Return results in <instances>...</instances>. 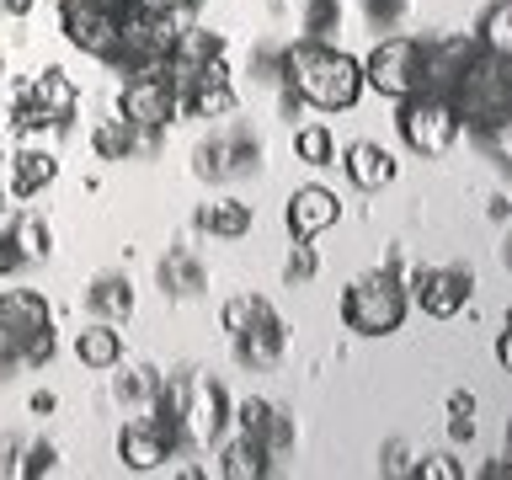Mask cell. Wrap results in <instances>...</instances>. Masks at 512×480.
Here are the masks:
<instances>
[{
	"label": "cell",
	"instance_id": "obj_8",
	"mask_svg": "<svg viewBox=\"0 0 512 480\" xmlns=\"http://www.w3.org/2000/svg\"><path fill=\"white\" fill-rule=\"evenodd\" d=\"M395 128H400V139H406V150H416V155H443L448 144L459 139V118H454V107L438 102V96H427V91L400 96Z\"/></svg>",
	"mask_w": 512,
	"mask_h": 480
},
{
	"label": "cell",
	"instance_id": "obj_9",
	"mask_svg": "<svg viewBox=\"0 0 512 480\" xmlns=\"http://www.w3.org/2000/svg\"><path fill=\"white\" fill-rule=\"evenodd\" d=\"M363 86H374L379 96H411L422 86V38H379L363 59Z\"/></svg>",
	"mask_w": 512,
	"mask_h": 480
},
{
	"label": "cell",
	"instance_id": "obj_47",
	"mask_svg": "<svg viewBox=\"0 0 512 480\" xmlns=\"http://www.w3.org/2000/svg\"><path fill=\"white\" fill-rule=\"evenodd\" d=\"M176 6H182V16H192V11H198V6H203V0H176Z\"/></svg>",
	"mask_w": 512,
	"mask_h": 480
},
{
	"label": "cell",
	"instance_id": "obj_39",
	"mask_svg": "<svg viewBox=\"0 0 512 480\" xmlns=\"http://www.w3.org/2000/svg\"><path fill=\"white\" fill-rule=\"evenodd\" d=\"M379 470H384V475H416V448H411V443H384Z\"/></svg>",
	"mask_w": 512,
	"mask_h": 480
},
{
	"label": "cell",
	"instance_id": "obj_36",
	"mask_svg": "<svg viewBox=\"0 0 512 480\" xmlns=\"http://www.w3.org/2000/svg\"><path fill=\"white\" fill-rule=\"evenodd\" d=\"M416 475L422 480H464V464L454 454H416Z\"/></svg>",
	"mask_w": 512,
	"mask_h": 480
},
{
	"label": "cell",
	"instance_id": "obj_44",
	"mask_svg": "<svg viewBox=\"0 0 512 480\" xmlns=\"http://www.w3.org/2000/svg\"><path fill=\"white\" fill-rule=\"evenodd\" d=\"M96 6H102L107 16H118V22H123L128 11H139V0H96Z\"/></svg>",
	"mask_w": 512,
	"mask_h": 480
},
{
	"label": "cell",
	"instance_id": "obj_23",
	"mask_svg": "<svg viewBox=\"0 0 512 480\" xmlns=\"http://www.w3.org/2000/svg\"><path fill=\"white\" fill-rule=\"evenodd\" d=\"M75 358L86 368H96V374H102V368H118L123 363V336L112 331L107 320H91V326L75 336Z\"/></svg>",
	"mask_w": 512,
	"mask_h": 480
},
{
	"label": "cell",
	"instance_id": "obj_27",
	"mask_svg": "<svg viewBox=\"0 0 512 480\" xmlns=\"http://www.w3.org/2000/svg\"><path fill=\"white\" fill-rule=\"evenodd\" d=\"M475 43L496 59H512V0H491L480 11V27H475Z\"/></svg>",
	"mask_w": 512,
	"mask_h": 480
},
{
	"label": "cell",
	"instance_id": "obj_48",
	"mask_svg": "<svg viewBox=\"0 0 512 480\" xmlns=\"http://www.w3.org/2000/svg\"><path fill=\"white\" fill-rule=\"evenodd\" d=\"M6 459H11V443H6V438H0V470H6Z\"/></svg>",
	"mask_w": 512,
	"mask_h": 480
},
{
	"label": "cell",
	"instance_id": "obj_24",
	"mask_svg": "<svg viewBox=\"0 0 512 480\" xmlns=\"http://www.w3.org/2000/svg\"><path fill=\"white\" fill-rule=\"evenodd\" d=\"M198 230L214 235V240H240V235H251V203H240V198L203 203V208H198Z\"/></svg>",
	"mask_w": 512,
	"mask_h": 480
},
{
	"label": "cell",
	"instance_id": "obj_22",
	"mask_svg": "<svg viewBox=\"0 0 512 480\" xmlns=\"http://www.w3.org/2000/svg\"><path fill=\"white\" fill-rule=\"evenodd\" d=\"M86 310H91L96 320H123V315H134V283H128L123 272H102V278H91Z\"/></svg>",
	"mask_w": 512,
	"mask_h": 480
},
{
	"label": "cell",
	"instance_id": "obj_33",
	"mask_svg": "<svg viewBox=\"0 0 512 480\" xmlns=\"http://www.w3.org/2000/svg\"><path fill=\"white\" fill-rule=\"evenodd\" d=\"M304 6V38L331 43V32L342 27V0H299Z\"/></svg>",
	"mask_w": 512,
	"mask_h": 480
},
{
	"label": "cell",
	"instance_id": "obj_13",
	"mask_svg": "<svg viewBox=\"0 0 512 480\" xmlns=\"http://www.w3.org/2000/svg\"><path fill=\"white\" fill-rule=\"evenodd\" d=\"M118 16H107L96 0H59V32H64V43L80 48V54H91V59H102L112 38H118Z\"/></svg>",
	"mask_w": 512,
	"mask_h": 480
},
{
	"label": "cell",
	"instance_id": "obj_21",
	"mask_svg": "<svg viewBox=\"0 0 512 480\" xmlns=\"http://www.w3.org/2000/svg\"><path fill=\"white\" fill-rule=\"evenodd\" d=\"M54 176H59L54 150H38V144H27V150L11 155V187H16V198H38V192L54 182Z\"/></svg>",
	"mask_w": 512,
	"mask_h": 480
},
{
	"label": "cell",
	"instance_id": "obj_16",
	"mask_svg": "<svg viewBox=\"0 0 512 480\" xmlns=\"http://www.w3.org/2000/svg\"><path fill=\"white\" fill-rule=\"evenodd\" d=\"M336 166L347 171V182L358 192H379V187L395 182V155L384 150V144H374V139H352Z\"/></svg>",
	"mask_w": 512,
	"mask_h": 480
},
{
	"label": "cell",
	"instance_id": "obj_45",
	"mask_svg": "<svg viewBox=\"0 0 512 480\" xmlns=\"http://www.w3.org/2000/svg\"><path fill=\"white\" fill-rule=\"evenodd\" d=\"M32 0H0V16H27Z\"/></svg>",
	"mask_w": 512,
	"mask_h": 480
},
{
	"label": "cell",
	"instance_id": "obj_6",
	"mask_svg": "<svg viewBox=\"0 0 512 480\" xmlns=\"http://www.w3.org/2000/svg\"><path fill=\"white\" fill-rule=\"evenodd\" d=\"M160 75L171 80V91L182 96L192 86H203V80H224V38L208 27H182L171 43V54L160 59Z\"/></svg>",
	"mask_w": 512,
	"mask_h": 480
},
{
	"label": "cell",
	"instance_id": "obj_1",
	"mask_svg": "<svg viewBox=\"0 0 512 480\" xmlns=\"http://www.w3.org/2000/svg\"><path fill=\"white\" fill-rule=\"evenodd\" d=\"M283 91H294L299 102H310L320 112H347L363 96V64L342 54V48L320 43V38H299L283 43Z\"/></svg>",
	"mask_w": 512,
	"mask_h": 480
},
{
	"label": "cell",
	"instance_id": "obj_12",
	"mask_svg": "<svg viewBox=\"0 0 512 480\" xmlns=\"http://www.w3.org/2000/svg\"><path fill=\"white\" fill-rule=\"evenodd\" d=\"M475 294V278L464 267H416L411 272V304L432 320H454Z\"/></svg>",
	"mask_w": 512,
	"mask_h": 480
},
{
	"label": "cell",
	"instance_id": "obj_30",
	"mask_svg": "<svg viewBox=\"0 0 512 480\" xmlns=\"http://www.w3.org/2000/svg\"><path fill=\"white\" fill-rule=\"evenodd\" d=\"M294 155L304 166H336V134L326 123H304L294 128Z\"/></svg>",
	"mask_w": 512,
	"mask_h": 480
},
{
	"label": "cell",
	"instance_id": "obj_20",
	"mask_svg": "<svg viewBox=\"0 0 512 480\" xmlns=\"http://www.w3.org/2000/svg\"><path fill=\"white\" fill-rule=\"evenodd\" d=\"M155 278H160V294H166V299H198L203 288H208V272H203V262H198V256H187V251L160 256Z\"/></svg>",
	"mask_w": 512,
	"mask_h": 480
},
{
	"label": "cell",
	"instance_id": "obj_17",
	"mask_svg": "<svg viewBox=\"0 0 512 480\" xmlns=\"http://www.w3.org/2000/svg\"><path fill=\"white\" fill-rule=\"evenodd\" d=\"M91 150L102 160H134V155H155L160 134H155V128H134L123 118H107V123L91 128Z\"/></svg>",
	"mask_w": 512,
	"mask_h": 480
},
{
	"label": "cell",
	"instance_id": "obj_49",
	"mask_svg": "<svg viewBox=\"0 0 512 480\" xmlns=\"http://www.w3.org/2000/svg\"><path fill=\"white\" fill-rule=\"evenodd\" d=\"M0 208H6V198H0Z\"/></svg>",
	"mask_w": 512,
	"mask_h": 480
},
{
	"label": "cell",
	"instance_id": "obj_19",
	"mask_svg": "<svg viewBox=\"0 0 512 480\" xmlns=\"http://www.w3.org/2000/svg\"><path fill=\"white\" fill-rule=\"evenodd\" d=\"M118 459H123V470H160V464L171 459V443L160 438L150 422H123V432H118Z\"/></svg>",
	"mask_w": 512,
	"mask_h": 480
},
{
	"label": "cell",
	"instance_id": "obj_2",
	"mask_svg": "<svg viewBox=\"0 0 512 480\" xmlns=\"http://www.w3.org/2000/svg\"><path fill=\"white\" fill-rule=\"evenodd\" d=\"M219 320H224V331H230V342H235V358L246 368H272L283 358L288 326H283V315L272 310L262 294H235L219 310Z\"/></svg>",
	"mask_w": 512,
	"mask_h": 480
},
{
	"label": "cell",
	"instance_id": "obj_25",
	"mask_svg": "<svg viewBox=\"0 0 512 480\" xmlns=\"http://www.w3.org/2000/svg\"><path fill=\"white\" fill-rule=\"evenodd\" d=\"M224 160H230V182L256 176V171H262V134H256L251 123L224 128Z\"/></svg>",
	"mask_w": 512,
	"mask_h": 480
},
{
	"label": "cell",
	"instance_id": "obj_5",
	"mask_svg": "<svg viewBox=\"0 0 512 480\" xmlns=\"http://www.w3.org/2000/svg\"><path fill=\"white\" fill-rule=\"evenodd\" d=\"M406 310H411L406 283H400V272H390V267L368 272V278H358L342 294V320L358 336H390V331H400V326H406Z\"/></svg>",
	"mask_w": 512,
	"mask_h": 480
},
{
	"label": "cell",
	"instance_id": "obj_37",
	"mask_svg": "<svg viewBox=\"0 0 512 480\" xmlns=\"http://www.w3.org/2000/svg\"><path fill=\"white\" fill-rule=\"evenodd\" d=\"M59 464V448L54 443H27V454H22V464H16V475H48Z\"/></svg>",
	"mask_w": 512,
	"mask_h": 480
},
{
	"label": "cell",
	"instance_id": "obj_11",
	"mask_svg": "<svg viewBox=\"0 0 512 480\" xmlns=\"http://www.w3.org/2000/svg\"><path fill=\"white\" fill-rule=\"evenodd\" d=\"M118 118L134 123V128H155L166 134L176 123V91L160 70H144V75H123V91H118Z\"/></svg>",
	"mask_w": 512,
	"mask_h": 480
},
{
	"label": "cell",
	"instance_id": "obj_46",
	"mask_svg": "<svg viewBox=\"0 0 512 480\" xmlns=\"http://www.w3.org/2000/svg\"><path fill=\"white\" fill-rule=\"evenodd\" d=\"M32 411H38V416H43V411H54V395L38 390V395H32Z\"/></svg>",
	"mask_w": 512,
	"mask_h": 480
},
{
	"label": "cell",
	"instance_id": "obj_14",
	"mask_svg": "<svg viewBox=\"0 0 512 480\" xmlns=\"http://www.w3.org/2000/svg\"><path fill=\"white\" fill-rule=\"evenodd\" d=\"M235 422H240V438H251V443H262L272 459L288 454L294 448V416H288L278 400H262V395H251V400H240L235 406Z\"/></svg>",
	"mask_w": 512,
	"mask_h": 480
},
{
	"label": "cell",
	"instance_id": "obj_32",
	"mask_svg": "<svg viewBox=\"0 0 512 480\" xmlns=\"http://www.w3.org/2000/svg\"><path fill=\"white\" fill-rule=\"evenodd\" d=\"M192 176H198V182H230V160H224V134L198 139V150H192Z\"/></svg>",
	"mask_w": 512,
	"mask_h": 480
},
{
	"label": "cell",
	"instance_id": "obj_31",
	"mask_svg": "<svg viewBox=\"0 0 512 480\" xmlns=\"http://www.w3.org/2000/svg\"><path fill=\"white\" fill-rule=\"evenodd\" d=\"M160 390V368L150 363H139V368H128V374L112 379V395H118V406H150Z\"/></svg>",
	"mask_w": 512,
	"mask_h": 480
},
{
	"label": "cell",
	"instance_id": "obj_40",
	"mask_svg": "<svg viewBox=\"0 0 512 480\" xmlns=\"http://www.w3.org/2000/svg\"><path fill=\"white\" fill-rule=\"evenodd\" d=\"M448 438H454V443H470V438H475V416H448Z\"/></svg>",
	"mask_w": 512,
	"mask_h": 480
},
{
	"label": "cell",
	"instance_id": "obj_41",
	"mask_svg": "<svg viewBox=\"0 0 512 480\" xmlns=\"http://www.w3.org/2000/svg\"><path fill=\"white\" fill-rule=\"evenodd\" d=\"M16 368H22V352L0 342V384H6V379H16Z\"/></svg>",
	"mask_w": 512,
	"mask_h": 480
},
{
	"label": "cell",
	"instance_id": "obj_3",
	"mask_svg": "<svg viewBox=\"0 0 512 480\" xmlns=\"http://www.w3.org/2000/svg\"><path fill=\"white\" fill-rule=\"evenodd\" d=\"M0 342L22 352V368L54 363V310L38 288H0Z\"/></svg>",
	"mask_w": 512,
	"mask_h": 480
},
{
	"label": "cell",
	"instance_id": "obj_10",
	"mask_svg": "<svg viewBox=\"0 0 512 480\" xmlns=\"http://www.w3.org/2000/svg\"><path fill=\"white\" fill-rule=\"evenodd\" d=\"M480 54H486V48L475 43V32L470 38H422V86L416 91H427V96H438V102L454 107L459 80Z\"/></svg>",
	"mask_w": 512,
	"mask_h": 480
},
{
	"label": "cell",
	"instance_id": "obj_18",
	"mask_svg": "<svg viewBox=\"0 0 512 480\" xmlns=\"http://www.w3.org/2000/svg\"><path fill=\"white\" fill-rule=\"evenodd\" d=\"M22 96H27V102H32V107H43V112H48V118H54V128H64V123H70V118H75V102H80V91H75V80H70V75H64V70H59V64H48V70H43L38 80H32V86H27Z\"/></svg>",
	"mask_w": 512,
	"mask_h": 480
},
{
	"label": "cell",
	"instance_id": "obj_38",
	"mask_svg": "<svg viewBox=\"0 0 512 480\" xmlns=\"http://www.w3.org/2000/svg\"><path fill=\"white\" fill-rule=\"evenodd\" d=\"M315 272H320V262H315V251L304 246V240H294V256H288V262H283V278H288V283H310Z\"/></svg>",
	"mask_w": 512,
	"mask_h": 480
},
{
	"label": "cell",
	"instance_id": "obj_29",
	"mask_svg": "<svg viewBox=\"0 0 512 480\" xmlns=\"http://www.w3.org/2000/svg\"><path fill=\"white\" fill-rule=\"evenodd\" d=\"M6 235H11V246H16V256H22V262H43V256L54 251V230H48L38 214L11 219V224H6Z\"/></svg>",
	"mask_w": 512,
	"mask_h": 480
},
{
	"label": "cell",
	"instance_id": "obj_26",
	"mask_svg": "<svg viewBox=\"0 0 512 480\" xmlns=\"http://www.w3.org/2000/svg\"><path fill=\"white\" fill-rule=\"evenodd\" d=\"M219 475L224 480H262V475H272V454H267L262 443L240 438V443H230L219 454Z\"/></svg>",
	"mask_w": 512,
	"mask_h": 480
},
{
	"label": "cell",
	"instance_id": "obj_42",
	"mask_svg": "<svg viewBox=\"0 0 512 480\" xmlns=\"http://www.w3.org/2000/svg\"><path fill=\"white\" fill-rule=\"evenodd\" d=\"M448 416H475V395L470 390H454V395H448Z\"/></svg>",
	"mask_w": 512,
	"mask_h": 480
},
{
	"label": "cell",
	"instance_id": "obj_7",
	"mask_svg": "<svg viewBox=\"0 0 512 480\" xmlns=\"http://www.w3.org/2000/svg\"><path fill=\"white\" fill-rule=\"evenodd\" d=\"M182 422H187L192 448H214L235 422L230 390L214 374H182Z\"/></svg>",
	"mask_w": 512,
	"mask_h": 480
},
{
	"label": "cell",
	"instance_id": "obj_34",
	"mask_svg": "<svg viewBox=\"0 0 512 480\" xmlns=\"http://www.w3.org/2000/svg\"><path fill=\"white\" fill-rule=\"evenodd\" d=\"M246 70H251V80H256V86H278V80H283V43L262 38V43L251 48Z\"/></svg>",
	"mask_w": 512,
	"mask_h": 480
},
{
	"label": "cell",
	"instance_id": "obj_35",
	"mask_svg": "<svg viewBox=\"0 0 512 480\" xmlns=\"http://www.w3.org/2000/svg\"><path fill=\"white\" fill-rule=\"evenodd\" d=\"M358 6H363V22L374 32H395L400 22H406L411 0H358Z\"/></svg>",
	"mask_w": 512,
	"mask_h": 480
},
{
	"label": "cell",
	"instance_id": "obj_15",
	"mask_svg": "<svg viewBox=\"0 0 512 480\" xmlns=\"http://www.w3.org/2000/svg\"><path fill=\"white\" fill-rule=\"evenodd\" d=\"M336 219H342V198H336L331 187H294V192H288L283 224H288V235H294V240H304V246H310L315 235H326Z\"/></svg>",
	"mask_w": 512,
	"mask_h": 480
},
{
	"label": "cell",
	"instance_id": "obj_28",
	"mask_svg": "<svg viewBox=\"0 0 512 480\" xmlns=\"http://www.w3.org/2000/svg\"><path fill=\"white\" fill-rule=\"evenodd\" d=\"M176 112H192V118H230L235 112V91L224 86V80H203V86H192L176 96Z\"/></svg>",
	"mask_w": 512,
	"mask_h": 480
},
{
	"label": "cell",
	"instance_id": "obj_43",
	"mask_svg": "<svg viewBox=\"0 0 512 480\" xmlns=\"http://www.w3.org/2000/svg\"><path fill=\"white\" fill-rule=\"evenodd\" d=\"M22 267V256H16V246H11V235L0 230V272H16Z\"/></svg>",
	"mask_w": 512,
	"mask_h": 480
},
{
	"label": "cell",
	"instance_id": "obj_4",
	"mask_svg": "<svg viewBox=\"0 0 512 480\" xmlns=\"http://www.w3.org/2000/svg\"><path fill=\"white\" fill-rule=\"evenodd\" d=\"M454 118L459 128H512V75L507 59L480 54L464 70L459 91H454Z\"/></svg>",
	"mask_w": 512,
	"mask_h": 480
}]
</instances>
